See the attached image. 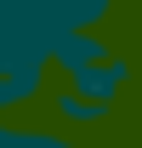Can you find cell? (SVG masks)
Masks as SVG:
<instances>
[{
    "mask_svg": "<svg viewBox=\"0 0 142 148\" xmlns=\"http://www.w3.org/2000/svg\"><path fill=\"white\" fill-rule=\"evenodd\" d=\"M46 69H57L68 86L63 91L85 97L91 108L114 114V97L125 91V80H131V69H125V57H114V46H108L97 29H74V34H63L51 46V63Z\"/></svg>",
    "mask_w": 142,
    "mask_h": 148,
    "instance_id": "1",
    "label": "cell"
},
{
    "mask_svg": "<svg viewBox=\"0 0 142 148\" xmlns=\"http://www.w3.org/2000/svg\"><path fill=\"white\" fill-rule=\"evenodd\" d=\"M51 114H57V125H102L108 120L102 108H91L85 97H74V91H57L51 97Z\"/></svg>",
    "mask_w": 142,
    "mask_h": 148,
    "instance_id": "2",
    "label": "cell"
}]
</instances>
